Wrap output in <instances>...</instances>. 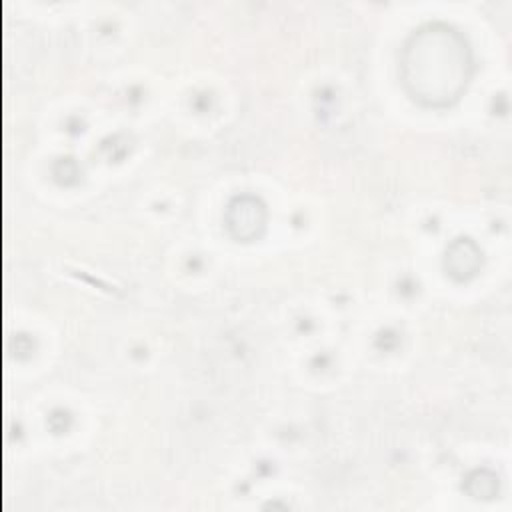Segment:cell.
Returning <instances> with one entry per match:
<instances>
[{
  "mask_svg": "<svg viewBox=\"0 0 512 512\" xmlns=\"http://www.w3.org/2000/svg\"><path fill=\"white\" fill-rule=\"evenodd\" d=\"M474 56L466 36L446 22H426L400 50V82L420 106L448 108L468 90Z\"/></svg>",
  "mask_w": 512,
  "mask_h": 512,
  "instance_id": "cell-1",
  "label": "cell"
},
{
  "mask_svg": "<svg viewBox=\"0 0 512 512\" xmlns=\"http://www.w3.org/2000/svg\"><path fill=\"white\" fill-rule=\"evenodd\" d=\"M266 220V206L254 194L234 196L224 210L226 230L238 242L258 240L266 230Z\"/></svg>",
  "mask_w": 512,
  "mask_h": 512,
  "instance_id": "cell-2",
  "label": "cell"
},
{
  "mask_svg": "<svg viewBox=\"0 0 512 512\" xmlns=\"http://www.w3.org/2000/svg\"><path fill=\"white\" fill-rule=\"evenodd\" d=\"M484 264L482 248L468 236H460L446 246L444 270L456 282L472 280Z\"/></svg>",
  "mask_w": 512,
  "mask_h": 512,
  "instance_id": "cell-3",
  "label": "cell"
},
{
  "mask_svg": "<svg viewBox=\"0 0 512 512\" xmlns=\"http://www.w3.org/2000/svg\"><path fill=\"white\" fill-rule=\"evenodd\" d=\"M462 488L466 490L468 496H472L476 500H492L494 496H498L500 482H498L496 472H492L488 468H476L466 476Z\"/></svg>",
  "mask_w": 512,
  "mask_h": 512,
  "instance_id": "cell-4",
  "label": "cell"
}]
</instances>
